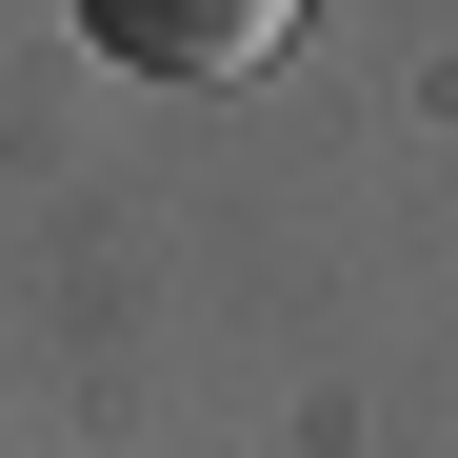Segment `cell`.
<instances>
[{
	"label": "cell",
	"mask_w": 458,
	"mask_h": 458,
	"mask_svg": "<svg viewBox=\"0 0 458 458\" xmlns=\"http://www.w3.org/2000/svg\"><path fill=\"white\" fill-rule=\"evenodd\" d=\"M81 40H120V60H180V81H240V60L279 40V0H81Z\"/></svg>",
	"instance_id": "6da1fadb"
}]
</instances>
